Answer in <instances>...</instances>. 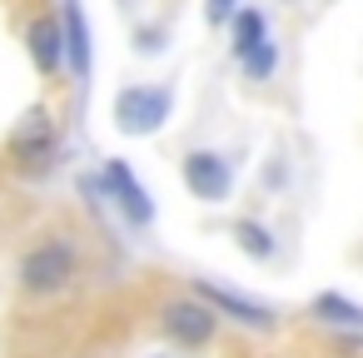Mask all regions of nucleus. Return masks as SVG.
<instances>
[{
	"mask_svg": "<svg viewBox=\"0 0 363 358\" xmlns=\"http://www.w3.org/2000/svg\"><path fill=\"white\" fill-rule=\"evenodd\" d=\"M75 274H80V249H75V239H70V234H50V239H40L35 249L21 254L16 284H21L30 298H50V293L70 289Z\"/></svg>",
	"mask_w": 363,
	"mask_h": 358,
	"instance_id": "obj_1",
	"label": "nucleus"
},
{
	"mask_svg": "<svg viewBox=\"0 0 363 358\" xmlns=\"http://www.w3.org/2000/svg\"><path fill=\"white\" fill-rule=\"evenodd\" d=\"M229 55L234 65L244 70L249 85H269L274 70H279V40L269 30V16L259 6H239L234 21H229Z\"/></svg>",
	"mask_w": 363,
	"mask_h": 358,
	"instance_id": "obj_2",
	"label": "nucleus"
},
{
	"mask_svg": "<svg viewBox=\"0 0 363 358\" xmlns=\"http://www.w3.org/2000/svg\"><path fill=\"white\" fill-rule=\"evenodd\" d=\"M174 115V90L160 85V80H140V85H120L115 90V105H110V120L125 140H150L169 125Z\"/></svg>",
	"mask_w": 363,
	"mask_h": 358,
	"instance_id": "obj_3",
	"label": "nucleus"
},
{
	"mask_svg": "<svg viewBox=\"0 0 363 358\" xmlns=\"http://www.w3.org/2000/svg\"><path fill=\"white\" fill-rule=\"evenodd\" d=\"M219 313L199 298V293H179V298H164V308H160V333L174 343V348H184V353H199V348H209L214 338H219Z\"/></svg>",
	"mask_w": 363,
	"mask_h": 358,
	"instance_id": "obj_4",
	"label": "nucleus"
},
{
	"mask_svg": "<svg viewBox=\"0 0 363 358\" xmlns=\"http://www.w3.org/2000/svg\"><path fill=\"white\" fill-rule=\"evenodd\" d=\"M100 194L110 199V209H115V219L125 224V229H150L155 224V194L140 184V174H135V164L130 160H105V169H100Z\"/></svg>",
	"mask_w": 363,
	"mask_h": 358,
	"instance_id": "obj_5",
	"label": "nucleus"
},
{
	"mask_svg": "<svg viewBox=\"0 0 363 358\" xmlns=\"http://www.w3.org/2000/svg\"><path fill=\"white\" fill-rule=\"evenodd\" d=\"M179 179L189 189V199H199V204H229L234 199V164L219 150H189L179 160Z\"/></svg>",
	"mask_w": 363,
	"mask_h": 358,
	"instance_id": "obj_6",
	"label": "nucleus"
},
{
	"mask_svg": "<svg viewBox=\"0 0 363 358\" xmlns=\"http://www.w3.org/2000/svg\"><path fill=\"white\" fill-rule=\"evenodd\" d=\"M194 293H199L219 318H229V323H239V328H249V333H274V328H279V313H274L269 303H259V298H249V293H239V289H229V284L194 279Z\"/></svg>",
	"mask_w": 363,
	"mask_h": 358,
	"instance_id": "obj_7",
	"label": "nucleus"
},
{
	"mask_svg": "<svg viewBox=\"0 0 363 358\" xmlns=\"http://www.w3.org/2000/svg\"><path fill=\"white\" fill-rule=\"evenodd\" d=\"M60 26H65V75L75 85H90L95 40H90V16H85L80 0H60Z\"/></svg>",
	"mask_w": 363,
	"mask_h": 358,
	"instance_id": "obj_8",
	"label": "nucleus"
},
{
	"mask_svg": "<svg viewBox=\"0 0 363 358\" xmlns=\"http://www.w3.org/2000/svg\"><path fill=\"white\" fill-rule=\"evenodd\" d=\"M26 55L45 80L65 75V26H60V16H35L26 26Z\"/></svg>",
	"mask_w": 363,
	"mask_h": 358,
	"instance_id": "obj_9",
	"label": "nucleus"
},
{
	"mask_svg": "<svg viewBox=\"0 0 363 358\" xmlns=\"http://www.w3.org/2000/svg\"><path fill=\"white\" fill-rule=\"evenodd\" d=\"M55 145H60L55 115H50L45 105L26 110V120H21V125H16V135H11V155H16L21 164H45V160L55 155Z\"/></svg>",
	"mask_w": 363,
	"mask_h": 358,
	"instance_id": "obj_10",
	"label": "nucleus"
},
{
	"mask_svg": "<svg viewBox=\"0 0 363 358\" xmlns=\"http://www.w3.org/2000/svg\"><path fill=\"white\" fill-rule=\"evenodd\" d=\"M308 313L323 323V328H338V333H363V303L338 293V289H323L308 298Z\"/></svg>",
	"mask_w": 363,
	"mask_h": 358,
	"instance_id": "obj_11",
	"label": "nucleus"
},
{
	"mask_svg": "<svg viewBox=\"0 0 363 358\" xmlns=\"http://www.w3.org/2000/svg\"><path fill=\"white\" fill-rule=\"evenodd\" d=\"M234 244H239L249 259H259V264L279 259V234H274L264 219H239V224H234Z\"/></svg>",
	"mask_w": 363,
	"mask_h": 358,
	"instance_id": "obj_12",
	"label": "nucleus"
},
{
	"mask_svg": "<svg viewBox=\"0 0 363 358\" xmlns=\"http://www.w3.org/2000/svg\"><path fill=\"white\" fill-rule=\"evenodd\" d=\"M135 50H140V55L169 50V30H164V26H140V30H135Z\"/></svg>",
	"mask_w": 363,
	"mask_h": 358,
	"instance_id": "obj_13",
	"label": "nucleus"
},
{
	"mask_svg": "<svg viewBox=\"0 0 363 358\" xmlns=\"http://www.w3.org/2000/svg\"><path fill=\"white\" fill-rule=\"evenodd\" d=\"M239 6H244V0H204V21H209L214 30H229V21H234Z\"/></svg>",
	"mask_w": 363,
	"mask_h": 358,
	"instance_id": "obj_14",
	"label": "nucleus"
}]
</instances>
